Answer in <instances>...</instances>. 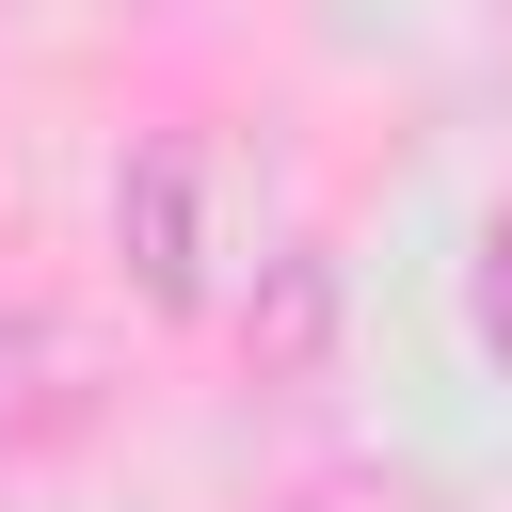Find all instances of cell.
<instances>
[{
	"instance_id": "obj_1",
	"label": "cell",
	"mask_w": 512,
	"mask_h": 512,
	"mask_svg": "<svg viewBox=\"0 0 512 512\" xmlns=\"http://www.w3.org/2000/svg\"><path fill=\"white\" fill-rule=\"evenodd\" d=\"M112 256H128V288H144L160 320L208 304V144H192V128L128 144V176H112Z\"/></svg>"
},
{
	"instance_id": "obj_2",
	"label": "cell",
	"mask_w": 512,
	"mask_h": 512,
	"mask_svg": "<svg viewBox=\"0 0 512 512\" xmlns=\"http://www.w3.org/2000/svg\"><path fill=\"white\" fill-rule=\"evenodd\" d=\"M96 400H112L96 320H64V304H0V464H32V448H64V432H96Z\"/></svg>"
},
{
	"instance_id": "obj_3",
	"label": "cell",
	"mask_w": 512,
	"mask_h": 512,
	"mask_svg": "<svg viewBox=\"0 0 512 512\" xmlns=\"http://www.w3.org/2000/svg\"><path fill=\"white\" fill-rule=\"evenodd\" d=\"M320 336H336V256H272L256 304H240V368H256V384H304Z\"/></svg>"
},
{
	"instance_id": "obj_4",
	"label": "cell",
	"mask_w": 512,
	"mask_h": 512,
	"mask_svg": "<svg viewBox=\"0 0 512 512\" xmlns=\"http://www.w3.org/2000/svg\"><path fill=\"white\" fill-rule=\"evenodd\" d=\"M464 320H480V352H512V192L480 208V256H464Z\"/></svg>"
},
{
	"instance_id": "obj_5",
	"label": "cell",
	"mask_w": 512,
	"mask_h": 512,
	"mask_svg": "<svg viewBox=\"0 0 512 512\" xmlns=\"http://www.w3.org/2000/svg\"><path fill=\"white\" fill-rule=\"evenodd\" d=\"M304 512H416V480H304Z\"/></svg>"
}]
</instances>
